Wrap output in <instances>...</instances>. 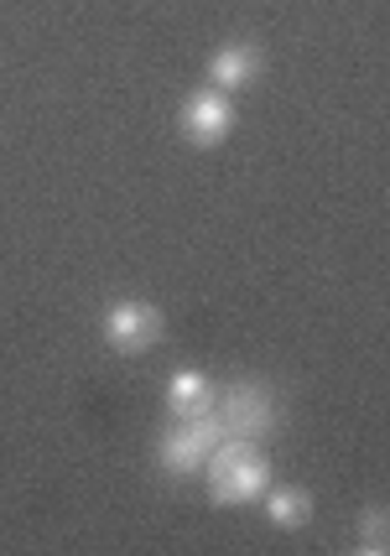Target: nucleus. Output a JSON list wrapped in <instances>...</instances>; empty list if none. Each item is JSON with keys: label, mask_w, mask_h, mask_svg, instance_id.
<instances>
[{"label": "nucleus", "mask_w": 390, "mask_h": 556, "mask_svg": "<svg viewBox=\"0 0 390 556\" xmlns=\"http://www.w3.org/2000/svg\"><path fill=\"white\" fill-rule=\"evenodd\" d=\"M261 500H266V520L276 526V531H302V526L313 520V494L297 489V484H281V489L266 484Z\"/></svg>", "instance_id": "obj_7"}, {"label": "nucleus", "mask_w": 390, "mask_h": 556, "mask_svg": "<svg viewBox=\"0 0 390 556\" xmlns=\"http://www.w3.org/2000/svg\"><path fill=\"white\" fill-rule=\"evenodd\" d=\"M360 552L365 556L390 552V515L386 509H365V515H360Z\"/></svg>", "instance_id": "obj_9"}, {"label": "nucleus", "mask_w": 390, "mask_h": 556, "mask_svg": "<svg viewBox=\"0 0 390 556\" xmlns=\"http://www.w3.org/2000/svg\"><path fill=\"white\" fill-rule=\"evenodd\" d=\"M203 473H209V500H214V505H250V500H261L271 484V458L261 453V442L224 437L219 447L209 453Z\"/></svg>", "instance_id": "obj_1"}, {"label": "nucleus", "mask_w": 390, "mask_h": 556, "mask_svg": "<svg viewBox=\"0 0 390 556\" xmlns=\"http://www.w3.org/2000/svg\"><path fill=\"white\" fill-rule=\"evenodd\" d=\"M167 333V317L162 307H151L141 296H125V302H110L104 317H99V339L110 343L115 354H147L156 349Z\"/></svg>", "instance_id": "obj_3"}, {"label": "nucleus", "mask_w": 390, "mask_h": 556, "mask_svg": "<svg viewBox=\"0 0 390 556\" xmlns=\"http://www.w3.org/2000/svg\"><path fill=\"white\" fill-rule=\"evenodd\" d=\"M214 395H219V386H214L203 369H177V375L167 380L172 416H177V412H209V406H214Z\"/></svg>", "instance_id": "obj_8"}, {"label": "nucleus", "mask_w": 390, "mask_h": 556, "mask_svg": "<svg viewBox=\"0 0 390 556\" xmlns=\"http://www.w3.org/2000/svg\"><path fill=\"white\" fill-rule=\"evenodd\" d=\"M219 442H224V427L214 406L209 412H177L167 437H162V468L167 473H198Z\"/></svg>", "instance_id": "obj_2"}, {"label": "nucleus", "mask_w": 390, "mask_h": 556, "mask_svg": "<svg viewBox=\"0 0 390 556\" xmlns=\"http://www.w3.org/2000/svg\"><path fill=\"white\" fill-rule=\"evenodd\" d=\"M177 130L193 146H224L229 130H235V99L224 94V89H214V84H209V89H193V94L183 99Z\"/></svg>", "instance_id": "obj_5"}, {"label": "nucleus", "mask_w": 390, "mask_h": 556, "mask_svg": "<svg viewBox=\"0 0 390 556\" xmlns=\"http://www.w3.org/2000/svg\"><path fill=\"white\" fill-rule=\"evenodd\" d=\"M261 68H266V52L261 48H250V42H224V48L209 58V84L224 89V94H235V89H244Z\"/></svg>", "instance_id": "obj_6"}, {"label": "nucleus", "mask_w": 390, "mask_h": 556, "mask_svg": "<svg viewBox=\"0 0 390 556\" xmlns=\"http://www.w3.org/2000/svg\"><path fill=\"white\" fill-rule=\"evenodd\" d=\"M214 412H219L224 437H244V442H261L276 427V395L261 380H235L214 395Z\"/></svg>", "instance_id": "obj_4"}]
</instances>
